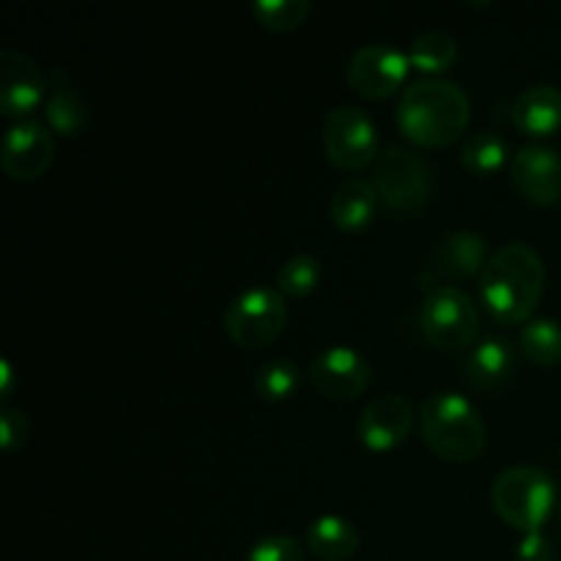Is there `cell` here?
<instances>
[{
	"mask_svg": "<svg viewBox=\"0 0 561 561\" xmlns=\"http://www.w3.org/2000/svg\"><path fill=\"white\" fill-rule=\"evenodd\" d=\"M548 268L526 241H510L488 257L480 274V299L504 327L524 323L546 294Z\"/></svg>",
	"mask_w": 561,
	"mask_h": 561,
	"instance_id": "cell-1",
	"label": "cell"
},
{
	"mask_svg": "<svg viewBox=\"0 0 561 561\" xmlns=\"http://www.w3.org/2000/svg\"><path fill=\"white\" fill-rule=\"evenodd\" d=\"M469 93L447 77H416L400 91L398 121L400 131L422 148H444L469 126Z\"/></svg>",
	"mask_w": 561,
	"mask_h": 561,
	"instance_id": "cell-2",
	"label": "cell"
},
{
	"mask_svg": "<svg viewBox=\"0 0 561 561\" xmlns=\"http://www.w3.org/2000/svg\"><path fill=\"white\" fill-rule=\"evenodd\" d=\"M420 431L427 447L449 463H471L488 442L480 409L453 389L431 394L422 403Z\"/></svg>",
	"mask_w": 561,
	"mask_h": 561,
	"instance_id": "cell-3",
	"label": "cell"
},
{
	"mask_svg": "<svg viewBox=\"0 0 561 561\" xmlns=\"http://www.w3.org/2000/svg\"><path fill=\"white\" fill-rule=\"evenodd\" d=\"M491 502L504 524L518 529L520 535H531L542 531L557 507V482L540 466H507L493 480Z\"/></svg>",
	"mask_w": 561,
	"mask_h": 561,
	"instance_id": "cell-4",
	"label": "cell"
},
{
	"mask_svg": "<svg viewBox=\"0 0 561 561\" xmlns=\"http://www.w3.org/2000/svg\"><path fill=\"white\" fill-rule=\"evenodd\" d=\"M420 327L436 348H471L480 334V307L460 285H436L420 307Z\"/></svg>",
	"mask_w": 561,
	"mask_h": 561,
	"instance_id": "cell-5",
	"label": "cell"
},
{
	"mask_svg": "<svg viewBox=\"0 0 561 561\" xmlns=\"http://www.w3.org/2000/svg\"><path fill=\"white\" fill-rule=\"evenodd\" d=\"M288 327V305L285 296L272 285H250L225 310V332L241 348H263L272 345Z\"/></svg>",
	"mask_w": 561,
	"mask_h": 561,
	"instance_id": "cell-6",
	"label": "cell"
},
{
	"mask_svg": "<svg viewBox=\"0 0 561 561\" xmlns=\"http://www.w3.org/2000/svg\"><path fill=\"white\" fill-rule=\"evenodd\" d=\"M323 153L343 170H362L378 159V126L359 104H337L323 121Z\"/></svg>",
	"mask_w": 561,
	"mask_h": 561,
	"instance_id": "cell-7",
	"label": "cell"
},
{
	"mask_svg": "<svg viewBox=\"0 0 561 561\" xmlns=\"http://www.w3.org/2000/svg\"><path fill=\"white\" fill-rule=\"evenodd\" d=\"M378 197L389 208L398 211H414L425 206L433 190V173L425 157L405 146H389L376 159V173H373Z\"/></svg>",
	"mask_w": 561,
	"mask_h": 561,
	"instance_id": "cell-8",
	"label": "cell"
},
{
	"mask_svg": "<svg viewBox=\"0 0 561 561\" xmlns=\"http://www.w3.org/2000/svg\"><path fill=\"white\" fill-rule=\"evenodd\" d=\"M411 60L409 53L398 49L394 44L373 42L362 44L348 60V85L365 99H387L394 91H403V82L409 77Z\"/></svg>",
	"mask_w": 561,
	"mask_h": 561,
	"instance_id": "cell-9",
	"label": "cell"
},
{
	"mask_svg": "<svg viewBox=\"0 0 561 561\" xmlns=\"http://www.w3.org/2000/svg\"><path fill=\"white\" fill-rule=\"evenodd\" d=\"M312 387L329 400H356L370 387L373 367L367 356L354 345H327L318 351L307 370Z\"/></svg>",
	"mask_w": 561,
	"mask_h": 561,
	"instance_id": "cell-10",
	"label": "cell"
},
{
	"mask_svg": "<svg viewBox=\"0 0 561 561\" xmlns=\"http://www.w3.org/2000/svg\"><path fill=\"white\" fill-rule=\"evenodd\" d=\"M55 162V137L44 121L22 118L11 124L0 146V168L14 181L42 179Z\"/></svg>",
	"mask_w": 561,
	"mask_h": 561,
	"instance_id": "cell-11",
	"label": "cell"
},
{
	"mask_svg": "<svg viewBox=\"0 0 561 561\" xmlns=\"http://www.w3.org/2000/svg\"><path fill=\"white\" fill-rule=\"evenodd\" d=\"M49 80L42 66L22 49H0V113L25 118L47 102Z\"/></svg>",
	"mask_w": 561,
	"mask_h": 561,
	"instance_id": "cell-12",
	"label": "cell"
},
{
	"mask_svg": "<svg viewBox=\"0 0 561 561\" xmlns=\"http://www.w3.org/2000/svg\"><path fill=\"white\" fill-rule=\"evenodd\" d=\"M510 179L515 190L537 206L561 201V153L542 142H526L510 159Z\"/></svg>",
	"mask_w": 561,
	"mask_h": 561,
	"instance_id": "cell-13",
	"label": "cell"
},
{
	"mask_svg": "<svg viewBox=\"0 0 561 561\" xmlns=\"http://www.w3.org/2000/svg\"><path fill=\"white\" fill-rule=\"evenodd\" d=\"M414 427V409L403 394H378L362 409L356 433L370 453H389L409 438Z\"/></svg>",
	"mask_w": 561,
	"mask_h": 561,
	"instance_id": "cell-14",
	"label": "cell"
},
{
	"mask_svg": "<svg viewBox=\"0 0 561 561\" xmlns=\"http://www.w3.org/2000/svg\"><path fill=\"white\" fill-rule=\"evenodd\" d=\"M515 365H518V354H515V345L504 334H482V337H477V343L471 345L463 359L466 378L477 389H488V392L502 389L513 378Z\"/></svg>",
	"mask_w": 561,
	"mask_h": 561,
	"instance_id": "cell-15",
	"label": "cell"
},
{
	"mask_svg": "<svg viewBox=\"0 0 561 561\" xmlns=\"http://www.w3.org/2000/svg\"><path fill=\"white\" fill-rule=\"evenodd\" d=\"M510 118L524 135H557L561 129V91L551 82L524 88L510 107Z\"/></svg>",
	"mask_w": 561,
	"mask_h": 561,
	"instance_id": "cell-16",
	"label": "cell"
},
{
	"mask_svg": "<svg viewBox=\"0 0 561 561\" xmlns=\"http://www.w3.org/2000/svg\"><path fill=\"white\" fill-rule=\"evenodd\" d=\"M44 121L60 137H75L91 121V107L88 99L82 96L80 88L64 75V69H53L49 75V93L44 102Z\"/></svg>",
	"mask_w": 561,
	"mask_h": 561,
	"instance_id": "cell-17",
	"label": "cell"
},
{
	"mask_svg": "<svg viewBox=\"0 0 561 561\" xmlns=\"http://www.w3.org/2000/svg\"><path fill=\"white\" fill-rule=\"evenodd\" d=\"M488 263V241L477 230H455L447 233L436 247V266L438 274L447 279H469L482 274Z\"/></svg>",
	"mask_w": 561,
	"mask_h": 561,
	"instance_id": "cell-18",
	"label": "cell"
},
{
	"mask_svg": "<svg viewBox=\"0 0 561 561\" xmlns=\"http://www.w3.org/2000/svg\"><path fill=\"white\" fill-rule=\"evenodd\" d=\"M378 203L381 197L373 179H345L329 197V219L345 233H354L373 222Z\"/></svg>",
	"mask_w": 561,
	"mask_h": 561,
	"instance_id": "cell-19",
	"label": "cell"
},
{
	"mask_svg": "<svg viewBox=\"0 0 561 561\" xmlns=\"http://www.w3.org/2000/svg\"><path fill=\"white\" fill-rule=\"evenodd\" d=\"M359 529L354 520L343 518V515H318L310 526H307L305 546L307 551L321 561H348L359 551Z\"/></svg>",
	"mask_w": 561,
	"mask_h": 561,
	"instance_id": "cell-20",
	"label": "cell"
},
{
	"mask_svg": "<svg viewBox=\"0 0 561 561\" xmlns=\"http://www.w3.org/2000/svg\"><path fill=\"white\" fill-rule=\"evenodd\" d=\"M510 159H513L510 157V142L493 129L471 131L460 146V164L480 179L496 175Z\"/></svg>",
	"mask_w": 561,
	"mask_h": 561,
	"instance_id": "cell-21",
	"label": "cell"
},
{
	"mask_svg": "<svg viewBox=\"0 0 561 561\" xmlns=\"http://www.w3.org/2000/svg\"><path fill=\"white\" fill-rule=\"evenodd\" d=\"M458 53L455 36L442 27L422 31L409 44V60L416 71H422V77H442V71H447L458 60Z\"/></svg>",
	"mask_w": 561,
	"mask_h": 561,
	"instance_id": "cell-22",
	"label": "cell"
},
{
	"mask_svg": "<svg viewBox=\"0 0 561 561\" xmlns=\"http://www.w3.org/2000/svg\"><path fill=\"white\" fill-rule=\"evenodd\" d=\"M518 351L540 367L561 362V323L553 318H531L518 334Z\"/></svg>",
	"mask_w": 561,
	"mask_h": 561,
	"instance_id": "cell-23",
	"label": "cell"
},
{
	"mask_svg": "<svg viewBox=\"0 0 561 561\" xmlns=\"http://www.w3.org/2000/svg\"><path fill=\"white\" fill-rule=\"evenodd\" d=\"M252 387H255L257 398L268 400V403H279V400H288L299 392L301 370L294 359L277 356V359H268L257 367Z\"/></svg>",
	"mask_w": 561,
	"mask_h": 561,
	"instance_id": "cell-24",
	"label": "cell"
},
{
	"mask_svg": "<svg viewBox=\"0 0 561 561\" xmlns=\"http://www.w3.org/2000/svg\"><path fill=\"white\" fill-rule=\"evenodd\" d=\"M321 279L323 266L310 252H299V255L288 257L277 268V290L283 296H290V299H305V296H310L321 285Z\"/></svg>",
	"mask_w": 561,
	"mask_h": 561,
	"instance_id": "cell-25",
	"label": "cell"
},
{
	"mask_svg": "<svg viewBox=\"0 0 561 561\" xmlns=\"http://www.w3.org/2000/svg\"><path fill=\"white\" fill-rule=\"evenodd\" d=\"M310 0H255L252 3V16L261 22L266 31L285 33L299 27L310 14Z\"/></svg>",
	"mask_w": 561,
	"mask_h": 561,
	"instance_id": "cell-26",
	"label": "cell"
},
{
	"mask_svg": "<svg viewBox=\"0 0 561 561\" xmlns=\"http://www.w3.org/2000/svg\"><path fill=\"white\" fill-rule=\"evenodd\" d=\"M244 561H305V546L294 535H266L244 553Z\"/></svg>",
	"mask_w": 561,
	"mask_h": 561,
	"instance_id": "cell-27",
	"label": "cell"
},
{
	"mask_svg": "<svg viewBox=\"0 0 561 561\" xmlns=\"http://www.w3.org/2000/svg\"><path fill=\"white\" fill-rule=\"evenodd\" d=\"M27 438H31V422H27L25 411L3 405L0 409V447L5 453H16L25 447Z\"/></svg>",
	"mask_w": 561,
	"mask_h": 561,
	"instance_id": "cell-28",
	"label": "cell"
},
{
	"mask_svg": "<svg viewBox=\"0 0 561 561\" xmlns=\"http://www.w3.org/2000/svg\"><path fill=\"white\" fill-rule=\"evenodd\" d=\"M515 559L518 561H557V548H553L551 537L542 531H531V535L520 537L518 548H515Z\"/></svg>",
	"mask_w": 561,
	"mask_h": 561,
	"instance_id": "cell-29",
	"label": "cell"
},
{
	"mask_svg": "<svg viewBox=\"0 0 561 561\" xmlns=\"http://www.w3.org/2000/svg\"><path fill=\"white\" fill-rule=\"evenodd\" d=\"M14 394V367L9 359L0 362V400L3 405H9V398Z\"/></svg>",
	"mask_w": 561,
	"mask_h": 561,
	"instance_id": "cell-30",
	"label": "cell"
},
{
	"mask_svg": "<svg viewBox=\"0 0 561 561\" xmlns=\"http://www.w3.org/2000/svg\"><path fill=\"white\" fill-rule=\"evenodd\" d=\"M559 524H561V502H559Z\"/></svg>",
	"mask_w": 561,
	"mask_h": 561,
	"instance_id": "cell-31",
	"label": "cell"
}]
</instances>
